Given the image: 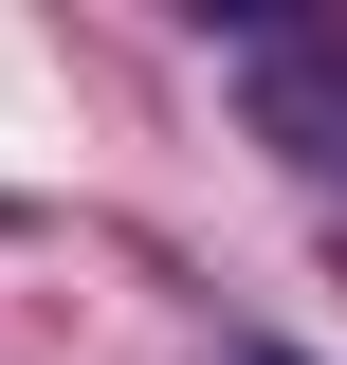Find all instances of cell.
Wrapping results in <instances>:
<instances>
[{
  "label": "cell",
  "mask_w": 347,
  "mask_h": 365,
  "mask_svg": "<svg viewBox=\"0 0 347 365\" xmlns=\"http://www.w3.org/2000/svg\"><path fill=\"white\" fill-rule=\"evenodd\" d=\"M256 146H293V165H347V19L329 37H256Z\"/></svg>",
  "instance_id": "1"
}]
</instances>
